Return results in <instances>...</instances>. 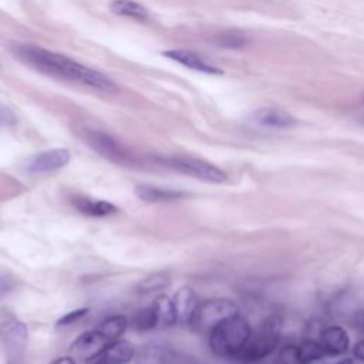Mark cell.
<instances>
[{"label":"cell","instance_id":"obj_1","mask_svg":"<svg viewBox=\"0 0 364 364\" xmlns=\"http://www.w3.org/2000/svg\"><path fill=\"white\" fill-rule=\"evenodd\" d=\"M11 51L21 63L50 77L78 82L101 91H115V82L105 74L36 44H13Z\"/></svg>","mask_w":364,"mask_h":364},{"label":"cell","instance_id":"obj_2","mask_svg":"<svg viewBox=\"0 0 364 364\" xmlns=\"http://www.w3.org/2000/svg\"><path fill=\"white\" fill-rule=\"evenodd\" d=\"M252 337L250 324L239 314L218 324L209 333V344L220 357H236Z\"/></svg>","mask_w":364,"mask_h":364},{"label":"cell","instance_id":"obj_3","mask_svg":"<svg viewBox=\"0 0 364 364\" xmlns=\"http://www.w3.org/2000/svg\"><path fill=\"white\" fill-rule=\"evenodd\" d=\"M279 340H280V318L276 316L269 317L255 336L252 333V337L249 338L247 344L235 358H239L247 363L259 361L267 357L270 353H273Z\"/></svg>","mask_w":364,"mask_h":364},{"label":"cell","instance_id":"obj_4","mask_svg":"<svg viewBox=\"0 0 364 364\" xmlns=\"http://www.w3.org/2000/svg\"><path fill=\"white\" fill-rule=\"evenodd\" d=\"M237 306L229 299H210L198 304L189 324L199 333H210L226 318L236 316Z\"/></svg>","mask_w":364,"mask_h":364},{"label":"cell","instance_id":"obj_5","mask_svg":"<svg viewBox=\"0 0 364 364\" xmlns=\"http://www.w3.org/2000/svg\"><path fill=\"white\" fill-rule=\"evenodd\" d=\"M164 162L191 176H195L198 179L206 181V182H212V183H222L228 179V175L216 165L200 159V158H195V156H189V155H175V156H168L164 159Z\"/></svg>","mask_w":364,"mask_h":364},{"label":"cell","instance_id":"obj_6","mask_svg":"<svg viewBox=\"0 0 364 364\" xmlns=\"http://www.w3.org/2000/svg\"><path fill=\"white\" fill-rule=\"evenodd\" d=\"M1 343L9 364H18L24 355L27 347V327L17 318H9L1 326Z\"/></svg>","mask_w":364,"mask_h":364},{"label":"cell","instance_id":"obj_7","mask_svg":"<svg viewBox=\"0 0 364 364\" xmlns=\"http://www.w3.org/2000/svg\"><path fill=\"white\" fill-rule=\"evenodd\" d=\"M70 151L65 148H54L48 151L38 152L30 156L26 162L23 169L27 173L38 175V173H48L64 168L70 162Z\"/></svg>","mask_w":364,"mask_h":364},{"label":"cell","instance_id":"obj_8","mask_svg":"<svg viewBox=\"0 0 364 364\" xmlns=\"http://www.w3.org/2000/svg\"><path fill=\"white\" fill-rule=\"evenodd\" d=\"M84 135L88 145L100 155L118 164L129 161L128 151L109 134L100 129H87Z\"/></svg>","mask_w":364,"mask_h":364},{"label":"cell","instance_id":"obj_9","mask_svg":"<svg viewBox=\"0 0 364 364\" xmlns=\"http://www.w3.org/2000/svg\"><path fill=\"white\" fill-rule=\"evenodd\" d=\"M109 340L100 331L91 330L80 334L71 344V354L80 360H94L107 346Z\"/></svg>","mask_w":364,"mask_h":364},{"label":"cell","instance_id":"obj_10","mask_svg":"<svg viewBox=\"0 0 364 364\" xmlns=\"http://www.w3.org/2000/svg\"><path fill=\"white\" fill-rule=\"evenodd\" d=\"M134 346L125 340L109 343L92 361V364H127L134 357Z\"/></svg>","mask_w":364,"mask_h":364},{"label":"cell","instance_id":"obj_11","mask_svg":"<svg viewBox=\"0 0 364 364\" xmlns=\"http://www.w3.org/2000/svg\"><path fill=\"white\" fill-rule=\"evenodd\" d=\"M164 55L185 65L186 68H191V70H195V71H199V73H205V74H223V71L213 65V64H209L208 61H205L199 54L191 51V50H168V51H164Z\"/></svg>","mask_w":364,"mask_h":364},{"label":"cell","instance_id":"obj_12","mask_svg":"<svg viewBox=\"0 0 364 364\" xmlns=\"http://www.w3.org/2000/svg\"><path fill=\"white\" fill-rule=\"evenodd\" d=\"M252 119L256 125L270 129H286L296 124L294 117L279 108H262L253 112Z\"/></svg>","mask_w":364,"mask_h":364},{"label":"cell","instance_id":"obj_13","mask_svg":"<svg viewBox=\"0 0 364 364\" xmlns=\"http://www.w3.org/2000/svg\"><path fill=\"white\" fill-rule=\"evenodd\" d=\"M320 344L330 355H340L348 350V336L347 331L340 326H328L321 330L318 337Z\"/></svg>","mask_w":364,"mask_h":364},{"label":"cell","instance_id":"obj_14","mask_svg":"<svg viewBox=\"0 0 364 364\" xmlns=\"http://www.w3.org/2000/svg\"><path fill=\"white\" fill-rule=\"evenodd\" d=\"M172 304L176 313V321L182 324H189L199 301L195 291L191 287L183 286L173 294Z\"/></svg>","mask_w":364,"mask_h":364},{"label":"cell","instance_id":"obj_15","mask_svg":"<svg viewBox=\"0 0 364 364\" xmlns=\"http://www.w3.org/2000/svg\"><path fill=\"white\" fill-rule=\"evenodd\" d=\"M135 195L138 199L148 202V203H158V202H172L185 198L188 193L171 189V188H161L154 185H138L135 188Z\"/></svg>","mask_w":364,"mask_h":364},{"label":"cell","instance_id":"obj_16","mask_svg":"<svg viewBox=\"0 0 364 364\" xmlns=\"http://www.w3.org/2000/svg\"><path fill=\"white\" fill-rule=\"evenodd\" d=\"M73 205L81 213L88 215V216H97V218L109 216V215H114L118 212V208L108 200L91 199V198H85V196L73 198Z\"/></svg>","mask_w":364,"mask_h":364},{"label":"cell","instance_id":"obj_17","mask_svg":"<svg viewBox=\"0 0 364 364\" xmlns=\"http://www.w3.org/2000/svg\"><path fill=\"white\" fill-rule=\"evenodd\" d=\"M154 310L156 314V320H158V327L161 328H166L171 327L172 324L176 323V313L172 304V300L165 296V294H159L154 303Z\"/></svg>","mask_w":364,"mask_h":364},{"label":"cell","instance_id":"obj_18","mask_svg":"<svg viewBox=\"0 0 364 364\" xmlns=\"http://www.w3.org/2000/svg\"><path fill=\"white\" fill-rule=\"evenodd\" d=\"M109 9L117 16H124L139 21H145L148 18V10L134 0H114L109 4Z\"/></svg>","mask_w":364,"mask_h":364},{"label":"cell","instance_id":"obj_19","mask_svg":"<svg viewBox=\"0 0 364 364\" xmlns=\"http://www.w3.org/2000/svg\"><path fill=\"white\" fill-rule=\"evenodd\" d=\"M326 354L327 353L320 344V341H316V340H306L296 347L297 364H311L323 358Z\"/></svg>","mask_w":364,"mask_h":364},{"label":"cell","instance_id":"obj_20","mask_svg":"<svg viewBox=\"0 0 364 364\" xmlns=\"http://www.w3.org/2000/svg\"><path fill=\"white\" fill-rule=\"evenodd\" d=\"M210 41L222 48H230V50H239L243 48L247 44V37L237 30H223L220 33L213 34Z\"/></svg>","mask_w":364,"mask_h":364},{"label":"cell","instance_id":"obj_21","mask_svg":"<svg viewBox=\"0 0 364 364\" xmlns=\"http://www.w3.org/2000/svg\"><path fill=\"white\" fill-rule=\"evenodd\" d=\"M128 326V320L125 316L122 314H115L111 316L108 318H105L101 326H100V331L109 340V341H115L117 338H119V336L124 334L125 328Z\"/></svg>","mask_w":364,"mask_h":364},{"label":"cell","instance_id":"obj_22","mask_svg":"<svg viewBox=\"0 0 364 364\" xmlns=\"http://www.w3.org/2000/svg\"><path fill=\"white\" fill-rule=\"evenodd\" d=\"M171 284V277L168 273L165 272H158L154 274L146 276L145 279H142L138 286L136 290L139 293H151V291H156V290H162L165 287H168Z\"/></svg>","mask_w":364,"mask_h":364},{"label":"cell","instance_id":"obj_23","mask_svg":"<svg viewBox=\"0 0 364 364\" xmlns=\"http://www.w3.org/2000/svg\"><path fill=\"white\" fill-rule=\"evenodd\" d=\"M131 324L138 331H148V330L158 327V320H156L154 306L151 304L149 307H145V309L136 311L131 320Z\"/></svg>","mask_w":364,"mask_h":364},{"label":"cell","instance_id":"obj_24","mask_svg":"<svg viewBox=\"0 0 364 364\" xmlns=\"http://www.w3.org/2000/svg\"><path fill=\"white\" fill-rule=\"evenodd\" d=\"M17 124L16 112L6 104L0 102V128L13 127Z\"/></svg>","mask_w":364,"mask_h":364},{"label":"cell","instance_id":"obj_25","mask_svg":"<svg viewBox=\"0 0 364 364\" xmlns=\"http://www.w3.org/2000/svg\"><path fill=\"white\" fill-rule=\"evenodd\" d=\"M87 313H88V309H77V310L68 311V313H65L63 317L58 318L57 326H58V327L70 326V324H73L74 321H77V320H80L81 317H84Z\"/></svg>","mask_w":364,"mask_h":364},{"label":"cell","instance_id":"obj_26","mask_svg":"<svg viewBox=\"0 0 364 364\" xmlns=\"http://www.w3.org/2000/svg\"><path fill=\"white\" fill-rule=\"evenodd\" d=\"M14 284H16V282L11 276L0 274V300L13 290Z\"/></svg>","mask_w":364,"mask_h":364},{"label":"cell","instance_id":"obj_27","mask_svg":"<svg viewBox=\"0 0 364 364\" xmlns=\"http://www.w3.org/2000/svg\"><path fill=\"white\" fill-rule=\"evenodd\" d=\"M353 324L360 331L364 333V310H357L353 316Z\"/></svg>","mask_w":364,"mask_h":364},{"label":"cell","instance_id":"obj_28","mask_svg":"<svg viewBox=\"0 0 364 364\" xmlns=\"http://www.w3.org/2000/svg\"><path fill=\"white\" fill-rule=\"evenodd\" d=\"M354 355H355V358H358L360 361L364 363V340H361V341H358V343L355 344V347H354Z\"/></svg>","mask_w":364,"mask_h":364},{"label":"cell","instance_id":"obj_29","mask_svg":"<svg viewBox=\"0 0 364 364\" xmlns=\"http://www.w3.org/2000/svg\"><path fill=\"white\" fill-rule=\"evenodd\" d=\"M51 364H75V363H74V358H71V357H60L55 361H53Z\"/></svg>","mask_w":364,"mask_h":364},{"label":"cell","instance_id":"obj_30","mask_svg":"<svg viewBox=\"0 0 364 364\" xmlns=\"http://www.w3.org/2000/svg\"><path fill=\"white\" fill-rule=\"evenodd\" d=\"M337 364H355V363H354L353 358H343V360H340Z\"/></svg>","mask_w":364,"mask_h":364},{"label":"cell","instance_id":"obj_31","mask_svg":"<svg viewBox=\"0 0 364 364\" xmlns=\"http://www.w3.org/2000/svg\"><path fill=\"white\" fill-rule=\"evenodd\" d=\"M361 121H363V122H364V112H363V114H361Z\"/></svg>","mask_w":364,"mask_h":364},{"label":"cell","instance_id":"obj_32","mask_svg":"<svg viewBox=\"0 0 364 364\" xmlns=\"http://www.w3.org/2000/svg\"><path fill=\"white\" fill-rule=\"evenodd\" d=\"M361 100H363V102H364V92H363V95H361Z\"/></svg>","mask_w":364,"mask_h":364}]
</instances>
